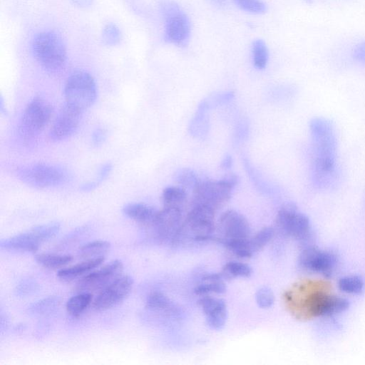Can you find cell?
Returning <instances> with one entry per match:
<instances>
[{
	"label": "cell",
	"instance_id": "1",
	"mask_svg": "<svg viewBox=\"0 0 365 365\" xmlns=\"http://www.w3.org/2000/svg\"><path fill=\"white\" fill-rule=\"evenodd\" d=\"M282 302L287 312L300 321L331 317L349 306L346 299L334 292L330 282L318 278L295 282L283 292Z\"/></svg>",
	"mask_w": 365,
	"mask_h": 365
},
{
	"label": "cell",
	"instance_id": "2",
	"mask_svg": "<svg viewBox=\"0 0 365 365\" xmlns=\"http://www.w3.org/2000/svg\"><path fill=\"white\" fill-rule=\"evenodd\" d=\"M309 133L312 183L319 190L332 188L339 178L335 126L326 118L316 117L309 122Z\"/></svg>",
	"mask_w": 365,
	"mask_h": 365
},
{
	"label": "cell",
	"instance_id": "3",
	"mask_svg": "<svg viewBox=\"0 0 365 365\" xmlns=\"http://www.w3.org/2000/svg\"><path fill=\"white\" fill-rule=\"evenodd\" d=\"M160 13L163 20L164 41L180 48L187 47L192 36V23L188 14L173 1L163 2Z\"/></svg>",
	"mask_w": 365,
	"mask_h": 365
},
{
	"label": "cell",
	"instance_id": "4",
	"mask_svg": "<svg viewBox=\"0 0 365 365\" xmlns=\"http://www.w3.org/2000/svg\"><path fill=\"white\" fill-rule=\"evenodd\" d=\"M32 51L36 60L48 72L61 69L66 60L65 43L53 31L38 33L33 40Z\"/></svg>",
	"mask_w": 365,
	"mask_h": 365
},
{
	"label": "cell",
	"instance_id": "5",
	"mask_svg": "<svg viewBox=\"0 0 365 365\" xmlns=\"http://www.w3.org/2000/svg\"><path fill=\"white\" fill-rule=\"evenodd\" d=\"M238 181L237 175L233 173L220 180H200L192 191L190 205H202L217 212L228 202Z\"/></svg>",
	"mask_w": 365,
	"mask_h": 365
},
{
	"label": "cell",
	"instance_id": "6",
	"mask_svg": "<svg viewBox=\"0 0 365 365\" xmlns=\"http://www.w3.org/2000/svg\"><path fill=\"white\" fill-rule=\"evenodd\" d=\"M96 96V81L88 72L76 71L67 78L64 86L66 104L83 112L94 103Z\"/></svg>",
	"mask_w": 365,
	"mask_h": 365
},
{
	"label": "cell",
	"instance_id": "7",
	"mask_svg": "<svg viewBox=\"0 0 365 365\" xmlns=\"http://www.w3.org/2000/svg\"><path fill=\"white\" fill-rule=\"evenodd\" d=\"M51 104L41 97L34 98L25 108L19 125V133L24 140L37 137L49 122Z\"/></svg>",
	"mask_w": 365,
	"mask_h": 365
},
{
	"label": "cell",
	"instance_id": "8",
	"mask_svg": "<svg viewBox=\"0 0 365 365\" xmlns=\"http://www.w3.org/2000/svg\"><path fill=\"white\" fill-rule=\"evenodd\" d=\"M18 178L24 183L35 188L44 189L63 184L67 173L61 168L46 163H35L19 168Z\"/></svg>",
	"mask_w": 365,
	"mask_h": 365
},
{
	"label": "cell",
	"instance_id": "9",
	"mask_svg": "<svg viewBox=\"0 0 365 365\" xmlns=\"http://www.w3.org/2000/svg\"><path fill=\"white\" fill-rule=\"evenodd\" d=\"M59 228L58 223L39 225L2 240L1 247L21 252H36L43 242L56 235Z\"/></svg>",
	"mask_w": 365,
	"mask_h": 365
},
{
	"label": "cell",
	"instance_id": "10",
	"mask_svg": "<svg viewBox=\"0 0 365 365\" xmlns=\"http://www.w3.org/2000/svg\"><path fill=\"white\" fill-rule=\"evenodd\" d=\"M182 212L178 209L164 207L158 210L156 220L150 228L155 238L162 242L177 243L185 232Z\"/></svg>",
	"mask_w": 365,
	"mask_h": 365
},
{
	"label": "cell",
	"instance_id": "11",
	"mask_svg": "<svg viewBox=\"0 0 365 365\" xmlns=\"http://www.w3.org/2000/svg\"><path fill=\"white\" fill-rule=\"evenodd\" d=\"M276 225L284 235L297 240H307L311 235L308 217L291 204L284 205L278 211Z\"/></svg>",
	"mask_w": 365,
	"mask_h": 365
},
{
	"label": "cell",
	"instance_id": "12",
	"mask_svg": "<svg viewBox=\"0 0 365 365\" xmlns=\"http://www.w3.org/2000/svg\"><path fill=\"white\" fill-rule=\"evenodd\" d=\"M216 212L202 205H190L184 219L185 231H189L197 241L210 239L216 228Z\"/></svg>",
	"mask_w": 365,
	"mask_h": 365
},
{
	"label": "cell",
	"instance_id": "13",
	"mask_svg": "<svg viewBox=\"0 0 365 365\" xmlns=\"http://www.w3.org/2000/svg\"><path fill=\"white\" fill-rule=\"evenodd\" d=\"M123 265L120 260H113L83 276L77 283L78 292H89L101 290L113 281L121 276Z\"/></svg>",
	"mask_w": 365,
	"mask_h": 365
},
{
	"label": "cell",
	"instance_id": "14",
	"mask_svg": "<svg viewBox=\"0 0 365 365\" xmlns=\"http://www.w3.org/2000/svg\"><path fill=\"white\" fill-rule=\"evenodd\" d=\"M133 279L128 275H121L103 289L92 302L96 310L110 309L123 301L133 287Z\"/></svg>",
	"mask_w": 365,
	"mask_h": 365
},
{
	"label": "cell",
	"instance_id": "15",
	"mask_svg": "<svg viewBox=\"0 0 365 365\" xmlns=\"http://www.w3.org/2000/svg\"><path fill=\"white\" fill-rule=\"evenodd\" d=\"M217 228L220 234V242L250 237V227L247 220L235 210L224 212L219 218Z\"/></svg>",
	"mask_w": 365,
	"mask_h": 365
},
{
	"label": "cell",
	"instance_id": "16",
	"mask_svg": "<svg viewBox=\"0 0 365 365\" xmlns=\"http://www.w3.org/2000/svg\"><path fill=\"white\" fill-rule=\"evenodd\" d=\"M299 262L300 266L308 272L328 275L335 269L337 259L331 252L309 247L302 252Z\"/></svg>",
	"mask_w": 365,
	"mask_h": 365
},
{
	"label": "cell",
	"instance_id": "17",
	"mask_svg": "<svg viewBox=\"0 0 365 365\" xmlns=\"http://www.w3.org/2000/svg\"><path fill=\"white\" fill-rule=\"evenodd\" d=\"M82 113L65 104L52 124L49 133L50 138L54 141H59L72 135L79 126Z\"/></svg>",
	"mask_w": 365,
	"mask_h": 365
},
{
	"label": "cell",
	"instance_id": "18",
	"mask_svg": "<svg viewBox=\"0 0 365 365\" xmlns=\"http://www.w3.org/2000/svg\"><path fill=\"white\" fill-rule=\"evenodd\" d=\"M198 303L210 327L219 329L225 325L227 310L223 300L212 296H204L201 297Z\"/></svg>",
	"mask_w": 365,
	"mask_h": 365
},
{
	"label": "cell",
	"instance_id": "19",
	"mask_svg": "<svg viewBox=\"0 0 365 365\" xmlns=\"http://www.w3.org/2000/svg\"><path fill=\"white\" fill-rule=\"evenodd\" d=\"M123 213L138 224L151 228L158 216V210L144 203L132 202L123 208Z\"/></svg>",
	"mask_w": 365,
	"mask_h": 365
},
{
	"label": "cell",
	"instance_id": "20",
	"mask_svg": "<svg viewBox=\"0 0 365 365\" xmlns=\"http://www.w3.org/2000/svg\"><path fill=\"white\" fill-rule=\"evenodd\" d=\"M164 207L178 209L184 211L188 197L186 190L180 186H170L165 188L161 195Z\"/></svg>",
	"mask_w": 365,
	"mask_h": 365
},
{
	"label": "cell",
	"instance_id": "21",
	"mask_svg": "<svg viewBox=\"0 0 365 365\" xmlns=\"http://www.w3.org/2000/svg\"><path fill=\"white\" fill-rule=\"evenodd\" d=\"M103 261L104 257L87 259L73 266L61 269L57 275L62 280H71L98 267Z\"/></svg>",
	"mask_w": 365,
	"mask_h": 365
},
{
	"label": "cell",
	"instance_id": "22",
	"mask_svg": "<svg viewBox=\"0 0 365 365\" xmlns=\"http://www.w3.org/2000/svg\"><path fill=\"white\" fill-rule=\"evenodd\" d=\"M225 284L222 275L219 274H206L202 281L196 285L194 292L200 297L222 294L225 291Z\"/></svg>",
	"mask_w": 365,
	"mask_h": 365
},
{
	"label": "cell",
	"instance_id": "23",
	"mask_svg": "<svg viewBox=\"0 0 365 365\" xmlns=\"http://www.w3.org/2000/svg\"><path fill=\"white\" fill-rule=\"evenodd\" d=\"M250 58L253 66L257 70H264L269 62V51L266 41L255 38L250 46Z\"/></svg>",
	"mask_w": 365,
	"mask_h": 365
},
{
	"label": "cell",
	"instance_id": "24",
	"mask_svg": "<svg viewBox=\"0 0 365 365\" xmlns=\"http://www.w3.org/2000/svg\"><path fill=\"white\" fill-rule=\"evenodd\" d=\"M146 307L155 312L172 314L177 312L173 302L163 293L153 291L149 294L146 300Z\"/></svg>",
	"mask_w": 365,
	"mask_h": 365
},
{
	"label": "cell",
	"instance_id": "25",
	"mask_svg": "<svg viewBox=\"0 0 365 365\" xmlns=\"http://www.w3.org/2000/svg\"><path fill=\"white\" fill-rule=\"evenodd\" d=\"M92 300V293L79 292L68 300L66 305V310L72 317H78L88 308Z\"/></svg>",
	"mask_w": 365,
	"mask_h": 365
},
{
	"label": "cell",
	"instance_id": "26",
	"mask_svg": "<svg viewBox=\"0 0 365 365\" xmlns=\"http://www.w3.org/2000/svg\"><path fill=\"white\" fill-rule=\"evenodd\" d=\"M73 259L70 255L41 253L36 256V260L41 266L50 269L63 268L72 262Z\"/></svg>",
	"mask_w": 365,
	"mask_h": 365
},
{
	"label": "cell",
	"instance_id": "27",
	"mask_svg": "<svg viewBox=\"0 0 365 365\" xmlns=\"http://www.w3.org/2000/svg\"><path fill=\"white\" fill-rule=\"evenodd\" d=\"M110 247V244L106 240H95L83 245L79 249V256L86 259L103 257Z\"/></svg>",
	"mask_w": 365,
	"mask_h": 365
},
{
	"label": "cell",
	"instance_id": "28",
	"mask_svg": "<svg viewBox=\"0 0 365 365\" xmlns=\"http://www.w3.org/2000/svg\"><path fill=\"white\" fill-rule=\"evenodd\" d=\"M250 238L246 240H226L221 242L233 255L240 258L245 259L250 257L254 252L250 245Z\"/></svg>",
	"mask_w": 365,
	"mask_h": 365
},
{
	"label": "cell",
	"instance_id": "29",
	"mask_svg": "<svg viewBox=\"0 0 365 365\" xmlns=\"http://www.w3.org/2000/svg\"><path fill=\"white\" fill-rule=\"evenodd\" d=\"M339 289L347 294H356L362 292L364 283L361 278L349 275L341 277L337 283Z\"/></svg>",
	"mask_w": 365,
	"mask_h": 365
},
{
	"label": "cell",
	"instance_id": "30",
	"mask_svg": "<svg viewBox=\"0 0 365 365\" xmlns=\"http://www.w3.org/2000/svg\"><path fill=\"white\" fill-rule=\"evenodd\" d=\"M222 272L229 277H247L251 274L252 269L244 262L230 261L223 266Z\"/></svg>",
	"mask_w": 365,
	"mask_h": 365
},
{
	"label": "cell",
	"instance_id": "31",
	"mask_svg": "<svg viewBox=\"0 0 365 365\" xmlns=\"http://www.w3.org/2000/svg\"><path fill=\"white\" fill-rule=\"evenodd\" d=\"M274 233L273 228L265 227L250 237V242L253 251H258L264 247L272 240Z\"/></svg>",
	"mask_w": 365,
	"mask_h": 365
},
{
	"label": "cell",
	"instance_id": "32",
	"mask_svg": "<svg viewBox=\"0 0 365 365\" xmlns=\"http://www.w3.org/2000/svg\"><path fill=\"white\" fill-rule=\"evenodd\" d=\"M242 11L253 15L263 14L267 11V4L262 0H232Z\"/></svg>",
	"mask_w": 365,
	"mask_h": 365
},
{
	"label": "cell",
	"instance_id": "33",
	"mask_svg": "<svg viewBox=\"0 0 365 365\" xmlns=\"http://www.w3.org/2000/svg\"><path fill=\"white\" fill-rule=\"evenodd\" d=\"M175 179L180 187L185 190L192 189V190L200 181L195 173L187 168H182L178 170L175 175Z\"/></svg>",
	"mask_w": 365,
	"mask_h": 365
},
{
	"label": "cell",
	"instance_id": "34",
	"mask_svg": "<svg viewBox=\"0 0 365 365\" xmlns=\"http://www.w3.org/2000/svg\"><path fill=\"white\" fill-rule=\"evenodd\" d=\"M101 39L103 43L108 46L119 43L121 40V32L119 28L113 24H108L102 31Z\"/></svg>",
	"mask_w": 365,
	"mask_h": 365
},
{
	"label": "cell",
	"instance_id": "35",
	"mask_svg": "<svg viewBox=\"0 0 365 365\" xmlns=\"http://www.w3.org/2000/svg\"><path fill=\"white\" fill-rule=\"evenodd\" d=\"M256 302L260 307L269 308L274 304V294L268 288H261L256 293Z\"/></svg>",
	"mask_w": 365,
	"mask_h": 365
},
{
	"label": "cell",
	"instance_id": "36",
	"mask_svg": "<svg viewBox=\"0 0 365 365\" xmlns=\"http://www.w3.org/2000/svg\"><path fill=\"white\" fill-rule=\"evenodd\" d=\"M351 58L356 63L365 66V39L356 43L353 48Z\"/></svg>",
	"mask_w": 365,
	"mask_h": 365
},
{
	"label": "cell",
	"instance_id": "37",
	"mask_svg": "<svg viewBox=\"0 0 365 365\" xmlns=\"http://www.w3.org/2000/svg\"><path fill=\"white\" fill-rule=\"evenodd\" d=\"M106 138V133L105 130L98 128H96L92 135V143L94 146H98L101 145Z\"/></svg>",
	"mask_w": 365,
	"mask_h": 365
},
{
	"label": "cell",
	"instance_id": "38",
	"mask_svg": "<svg viewBox=\"0 0 365 365\" xmlns=\"http://www.w3.org/2000/svg\"><path fill=\"white\" fill-rule=\"evenodd\" d=\"M112 170V165L109 163H107L103 165L98 172V179L96 181L98 184H100L103 180H104L109 175Z\"/></svg>",
	"mask_w": 365,
	"mask_h": 365
},
{
	"label": "cell",
	"instance_id": "39",
	"mask_svg": "<svg viewBox=\"0 0 365 365\" xmlns=\"http://www.w3.org/2000/svg\"><path fill=\"white\" fill-rule=\"evenodd\" d=\"M55 302L56 300H54V299L48 298L36 304V306L34 307V309L37 312L44 311L45 309H49L48 307H51L52 305H53Z\"/></svg>",
	"mask_w": 365,
	"mask_h": 365
},
{
	"label": "cell",
	"instance_id": "40",
	"mask_svg": "<svg viewBox=\"0 0 365 365\" xmlns=\"http://www.w3.org/2000/svg\"><path fill=\"white\" fill-rule=\"evenodd\" d=\"M210 2L217 9H225L228 4V0H210Z\"/></svg>",
	"mask_w": 365,
	"mask_h": 365
},
{
	"label": "cell",
	"instance_id": "41",
	"mask_svg": "<svg viewBox=\"0 0 365 365\" xmlns=\"http://www.w3.org/2000/svg\"><path fill=\"white\" fill-rule=\"evenodd\" d=\"M99 184L96 180L88 182L86 184L82 185L81 190L83 191H91L93 190Z\"/></svg>",
	"mask_w": 365,
	"mask_h": 365
},
{
	"label": "cell",
	"instance_id": "42",
	"mask_svg": "<svg viewBox=\"0 0 365 365\" xmlns=\"http://www.w3.org/2000/svg\"><path fill=\"white\" fill-rule=\"evenodd\" d=\"M73 4L81 8H88L93 4V0H71Z\"/></svg>",
	"mask_w": 365,
	"mask_h": 365
},
{
	"label": "cell",
	"instance_id": "43",
	"mask_svg": "<svg viewBox=\"0 0 365 365\" xmlns=\"http://www.w3.org/2000/svg\"><path fill=\"white\" fill-rule=\"evenodd\" d=\"M232 165V158L229 155L226 156L221 163V167L223 169L229 168Z\"/></svg>",
	"mask_w": 365,
	"mask_h": 365
},
{
	"label": "cell",
	"instance_id": "44",
	"mask_svg": "<svg viewBox=\"0 0 365 365\" xmlns=\"http://www.w3.org/2000/svg\"><path fill=\"white\" fill-rule=\"evenodd\" d=\"M304 1H305L306 3L307 4H310L313 1V0H303Z\"/></svg>",
	"mask_w": 365,
	"mask_h": 365
}]
</instances>
